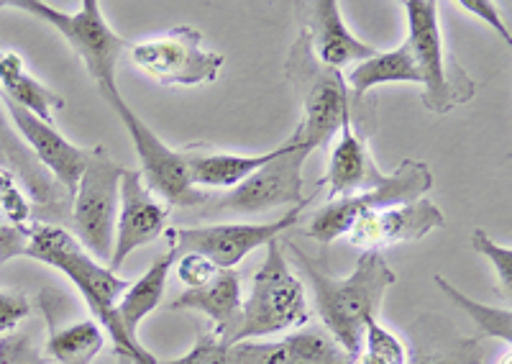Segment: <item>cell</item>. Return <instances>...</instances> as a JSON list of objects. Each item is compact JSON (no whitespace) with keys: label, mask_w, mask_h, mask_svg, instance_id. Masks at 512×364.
Masks as SVG:
<instances>
[{"label":"cell","mask_w":512,"mask_h":364,"mask_svg":"<svg viewBox=\"0 0 512 364\" xmlns=\"http://www.w3.org/2000/svg\"><path fill=\"white\" fill-rule=\"evenodd\" d=\"M0 221H3V218H0Z\"/></svg>","instance_id":"obj_37"},{"label":"cell","mask_w":512,"mask_h":364,"mask_svg":"<svg viewBox=\"0 0 512 364\" xmlns=\"http://www.w3.org/2000/svg\"><path fill=\"white\" fill-rule=\"evenodd\" d=\"M274 341H236L226 344L221 336L205 334L180 359L159 364H272Z\"/></svg>","instance_id":"obj_26"},{"label":"cell","mask_w":512,"mask_h":364,"mask_svg":"<svg viewBox=\"0 0 512 364\" xmlns=\"http://www.w3.org/2000/svg\"><path fill=\"white\" fill-rule=\"evenodd\" d=\"M310 200L305 198L303 203L292 206L287 216L277 218V221H264V224H208V226H190V229H167L164 236L169 241V249H175L177 257L182 254H200V257L210 259L218 270H233L241 265L254 249H262L272 244L274 239H280L285 231L297 226L305 208L310 206Z\"/></svg>","instance_id":"obj_12"},{"label":"cell","mask_w":512,"mask_h":364,"mask_svg":"<svg viewBox=\"0 0 512 364\" xmlns=\"http://www.w3.org/2000/svg\"><path fill=\"white\" fill-rule=\"evenodd\" d=\"M287 247L295 254L297 265L313 288L315 308L323 321L320 326H326L333 339L356 357L364 341V331L369 323L377 321L384 295L395 285V272L384 262L382 252H364L354 272L338 280L320 270L303 249H297V244L287 241Z\"/></svg>","instance_id":"obj_2"},{"label":"cell","mask_w":512,"mask_h":364,"mask_svg":"<svg viewBox=\"0 0 512 364\" xmlns=\"http://www.w3.org/2000/svg\"><path fill=\"white\" fill-rule=\"evenodd\" d=\"M26 257L36 259L41 265L54 267V270L70 277L95 321L113 339L118 357L126 359L128 364H159V359L141 341L126 339V334H123L116 321V303L131 282L118 277L116 272L100 265L98 259L90 257L64 226L31 221Z\"/></svg>","instance_id":"obj_1"},{"label":"cell","mask_w":512,"mask_h":364,"mask_svg":"<svg viewBox=\"0 0 512 364\" xmlns=\"http://www.w3.org/2000/svg\"><path fill=\"white\" fill-rule=\"evenodd\" d=\"M169 311H200L213 321V334L228 339L241 316V282L233 270H221L203 288L185 290L169 303Z\"/></svg>","instance_id":"obj_19"},{"label":"cell","mask_w":512,"mask_h":364,"mask_svg":"<svg viewBox=\"0 0 512 364\" xmlns=\"http://www.w3.org/2000/svg\"><path fill=\"white\" fill-rule=\"evenodd\" d=\"M456 6L464 8L466 13H472L474 18H482L484 24H489L497 31V36H502V42L512 44L510 29H507V24L502 21V13H497L495 3H489V0H459Z\"/></svg>","instance_id":"obj_35"},{"label":"cell","mask_w":512,"mask_h":364,"mask_svg":"<svg viewBox=\"0 0 512 364\" xmlns=\"http://www.w3.org/2000/svg\"><path fill=\"white\" fill-rule=\"evenodd\" d=\"M0 88L3 98L13 100L16 106L26 108L41 121L52 124V116L64 108L62 95L54 93L52 88L41 85L29 70H26L24 59L16 52H0Z\"/></svg>","instance_id":"obj_24"},{"label":"cell","mask_w":512,"mask_h":364,"mask_svg":"<svg viewBox=\"0 0 512 364\" xmlns=\"http://www.w3.org/2000/svg\"><path fill=\"white\" fill-rule=\"evenodd\" d=\"M121 172L123 167L116 165L111 154L98 144L90 149L88 165L82 170L80 182L72 193V236L90 257L98 259L105 267L113 254Z\"/></svg>","instance_id":"obj_7"},{"label":"cell","mask_w":512,"mask_h":364,"mask_svg":"<svg viewBox=\"0 0 512 364\" xmlns=\"http://www.w3.org/2000/svg\"><path fill=\"white\" fill-rule=\"evenodd\" d=\"M0 6L21 8V11L31 13V16L47 21L52 29H57L64 42L72 47V52L82 59V65L90 72L95 85L116 80L118 59L131 44L105 24L98 0H82V8L77 13L57 11L41 0H8Z\"/></svg>","instance_id":"obj_10"},{"label":"cell","mask_w":512,"mask_h":364,"mask_svg":"<svg viewBox=\"0 0 512 364\" xmlns=\"http://www.w3.org/2000/svg\"><path fill=\"white\" fill-rule=\"evenodd\" d=\"M105 347V331L95 318L49 331L47 357L57 364H93Z\"/></svg>","instance_id":"obj_27"},{"label":"cell","mask_w":512,"mask_h":364,"mask_svg":"<svg viewBox=\"0 0 512 364\" xmlns=\"http://www.w3.org/2000/svg\"><path fill=\"white\" fill-rule=\"evenodd\" d=\"M100 95L105 98V103L113 108L121 124L126 126L128 136L134 141V149L139 154L141 162V177H144V185L152 190L157 198L167 200L169 206L177 208H200L205 206L213 195L205 193V190L195 188L190 182V172H187L185 152H177L169 144H164L157 134H154L149 126L141 121V116H136L134 108L128 106L123 100L118 83H103L98 85Z\"/></svg>","instance_id":"obj_6"},{"label":"cell","mask_w":512,"mask_h":364,"mask_svg":"<svg viewBox=\"0 0 512 364\" xmlns=\"http://www.w3.org/2000/svg\"><path fill=\"white\" fill-rule=\"evenodd\" d=\"M285 152V144L277 149H269L264 154H228V152H185L187 172H190V182L195 188H210V190H231L236 185L254 175L256 170H262L267 162L274 157H280Z\"/></svg>","instance_id":"obj_20"},{"label":"cell","mask_w":512,"mask_h":364,"mask_svg":"<svg viewBox=\"0 0 512 364\" xmlns=\"http://www.w3.org/2000/svg\"><path fill=\"white\" fill-rule=\"evenodd\" d=\"M303 8H308V13H300V18H303V31L308 34L313 57L328 70L341 72L346 65H354V62L359 65L379 52L372 44L361 42L351 34L336 0H318Z\"/></svg>","instance_id":"obj_17"},{"label":"cell","mask_w":512,"mask_h":364,"mask_svg":"<svg viewBox=\"0 0 512 364\" xmlns=\"http://www.w3.org/2000/svg\"><path fill=\"white\" fill-rule=\"evenodd\" d=\"M134 65L167 88H198L216 83L226 57L203 49V34L192 26H175L162 36L131 44Z\"/></svg>","instance_id":"obj_11"},{"label":"cell","mask_w":512,"mask_h":364,"mask_svg":"<svg viewBox=\"0 0 512 364\" xmlns=\"http://www.w3.org/2000/svg\"><path fill=\"white\" fill-rule=\"evenodd\" d=\"M308 318V295L303 280L292 275L280 241L274 239L272 244H267V259L251 280L249 295L241 300L239 323L223 341L236 344V341L264 339L295 326H305Z\"/></svg>","instance_id":"obj_4"},{"label":"cell","mask_w":512,"mask_h":364,"mask_svg":"<svg viewBox=\"0 0 512 364\" xmlns=\"http://www.w3.org/2000/svg\"><path fill=\"white\" fill-rule=\"evenodd\" d=\"M31 313L29 298L16 293H0V334H11Z\"/></svg>","instance_id":"obj_33"},{"label":"cell","mask_w":512,"mask_h":364,"mask_svg":"<svg viewBox=\"0 0 512 364\" xmlns=\"http://www.w3.org/2000/svg\"><path fill=\"white\" fill-rule=\"evenodd\" d=\"M354 354L346 352L326 326H303L295 334L274 341L272 364H354Z\"/></svg>","instance_id":"obj_25"},{"label":"cell","mask_w":512,"mask_h":364,"mask_svg":"<svg viewBox=\"0 0 512 364\" xmlns=\"http://www.w3.org/2000/svg\"><path fill=\"white\" fill-rule=\"evenodd\" d=\"M218 267L210 262V259L200 257V254H182L177 259V277L187 285V290L203 288L208 282H213L218 277Z\"/></svg>","instance_id":"obj_32"},{"label":"cell","mask_w":512,"mask_h":364,"mask_svg":"<svg viewBox=\"0 0 512 364\" xmlns=\"http://www.w3.org/2000/svg\"><path fill=\"white\" fill-rule=\"evenodd\" d=\"M354 364H408V352L392 331L372 321L364 331V341Z\"/></svg>","instance_id":"obj_29"},{"label":"cell","mask_w":512,"mask_h":364,"mask_svg":"<svg viewBox=\"0 0 512 364\" xmlns=\"http://www.w3.org/2000/svg\"><path fill=\"white\" fill-rule=\"evenodd\" d=\"M436 280V288L441 290V293H446L448 298L454 300L456 306L461 308V311L469 313V318H472L474 323H477L479 329H482L484 336H492V339H500L505 341V344H510L512 341V313H510V306L505 308H495V306H484V303H479V300H472L469 295L461 293L459 288H454L451 282L446 280V277L436 275L433 277Z\"/></svg>","instance_id":"obj_28"},{"label":"cell","mask_w":512,"mask_h":364,"mask_svg":"<svg viewBox=\"0 0 512 364\" xmlns=\"http://www.w3.org/2000/svg\"><path fill=\"white\" fill-rule=\"evenodd\" d=\"M26 247H29V226L0 221V265H6L8 259L26 257Z\"/></svg>","instance_id":"obj_34"},{"label":"cell","mask_w":512,"mask_h":364,"mask_svg":"<svg viewBox=\"0 0 512 364\" xmlns=\"http://www.w3.org/2000/svg\"><path fill=\"white\" fill-rule=\"evenodd\" d=\"M382 180V172L369 157L367 139L361 131H356L354 118H346L336 136L331 159H328V172L323 185L328 188V198H346L351 193L372 188Z\"/></svg>","instance_id":"obj_18"},{"label":"cell","mask_w":512,"mask_h":364,"mask_svg":"<svg viewBox=\"0 0 512 364\" xmlns=\"http://www.w3.org/2000/svg\"><path fill=\"white\" fill-rule=\"evenodd\" d=\"M310 149L300 141H285V152L246 177L241 185L226 190L221 198H210L205 206L195 208L200 218L210 216H256L280 206L303 203V167Z\"/></svg>","instance_id":"obj_9"},{"label":"cell","mask_w":512,"mask_h":364,"mask_svg":"<svg viewBox=\"0 0 512 364\" xmlns=\"http://www.w3.org/2000/svg\"><path fill=\"white\" fill-rule=\"evenodd\" d=\"M446 224L441 208L428 198H418L413 203L384 208L361 216L351 231L349 241L364 252H382L387 247H395L402 241H420L431 231L441 229Z\"/></svg>","instance_id":"obj_14"},{"label":"cell","mask_w":512,"mask_h":364,"mask_svg":"<svg viewBox=\"0 0 512 364\" xmlns=\"http://www.w3.org/2000/svg\"><path fill=\"white\" fill-rule=\"evenodd\" d=\"M3 106H6L11 124L18 129L24 144L36 157V162H39V165L57 180V185H62L72 198L77 182H80L82 177V170L88 165L90 149H82L77 147V144H72L70 139H64V136L54 129V124L41 121V118H36L34 113H29L26 108L16 106L13 100L3 98Z\"/></svg>","instance_id":"obj_15"},{"label":"cell","mask_w":512,"mask_h":364,"mask_svg":"<svg viewBox=\"0 0 512 364\" xmlns=\"http://www.w3.org/2000/svg\"><path fill=\"white\" fill-rule=\"evenodd\" d=\"M47 352L31 331H11L0 339V364H47Z\"/></svg>","instance_id":"obj_31"},{"label":"cell","mask_w":512,"mask_h":364,"mask_svg":"<svg viewBox=\"0 0 512 364\" xmlns=\"http://www.w3.org/2000/svg\"><path fill=\"white\" fill-rule=\"evenodd\" d=\"M11 188H16V177L11 175V172H6V170H0V200L6 198V193Z\"/></svg>","instance_id":"obj_36"},{"label":"cell","mask_w":512,"mask_h":364,"mask_svg":"<svg viewBox=\"0 0 512 364\" xmlns=\"http://www.w3.org/2000/svg\"><path fill=\"white\" fill-rule=\"evenodd\" d=\"M431 188V167L413 157L402 159L400 167L392 175H382V180L372 185V188L361 190V193H351L346 198L328 200L326 206L315 213L308 229H303V234L320 241V244H333L336 239L349 234L351 226L361 216L384 211V208L392 206H402V203H413V200L423 198Z\"/></svg>","instance_id":"obj_8"},{"label":"cell","mask_w":512,"mask_h":364,"mask_svg":"<svg viewBox=\"0 0 512 364\" xmlns=\"http://www.w3.org/2000/svg\"><path fill=\"white\" fill-rule=\"evenodd\" d=\"M0 170L11 172L13 177L24 180L26 190L34 195V208L41 224H62L70 221L67 203H72L70 193L57 185L52 175L36 162L24 139H18L11 131V118L0 106Z\"/></svg>","instance_id":"obj_16"},{"label":"cell","mask_w":512,"mask_h":364,"mask_svg":"<svg viewBox=\"0 0 512 364\" xmlns=\"http://www.w3.org/2000/svg\"><path fill=\"white\" fill-rule=\"evenodd\" d=\"M169 206L144 185L139 170L121 172V190H118V218L116 236H113V254L108 270L118 272L136 249L152 244L154 239L169 229Z\"/></svg>","instance_id":"obj_13"},{"label":"cell","mask_w":512,"mask_h":364,"mask_svg":"<svg viewBox=\"0 0 512 364\" xmlns=\"http://www.w3.org/2000/svg\"><path fill=\"white\" fill-rule=\"evenodd\" d=\"M413 331H420V336L408 364H482L484 347L479 339H464L443 318H436V323L418 318Z\"/></svg>","instance_id":"obj_22"},{"label":"cell","mask_w":512,"mask_h":364,"mask_svg":"<svg viewBox=\"0 0 512 364\" xmlns=\"http://www.w3.org/2000/svg\"><path fill=\"white\" fill-rule=\"evenodd\" d=\"M472 247L477 249L482 257H487L489 262H492L497 282H500V290L505 293V298L510 300L512 298V249L497 244V241L482 229H477L472 234Z\"/></svg>","instance_id":"obj_30"},{"label":"cell","mask_w":512,"mask_h":364,"mask_svg":"<svg viewBox=\"0 0 512 364\" xmlns=\"http://www.w3.org/2000/svg\"><path fill=\"white\" fill-rule=\"evenodd\" d=\"M408 13V39L415 72L423 85V106L431 113L446 116L451 108L472 100L477 85L469 80L464 70L448 62L443 49L441 21H438V3L433 0H405L402 3Z\"/></svg>","instance_id":"obj_5"},{"label":"cell","mask_w":512,"mask_h":364,"mask_svg":"<svg viewBox=\"0 0 512 364\" xmlns=\"http://www.w3.org/2000/svg\"><path fill=\"white\" fill-rule=\"evenodd\" d=\"M346 90H349L351 106H354L356 116V103L361 108V100L377 85H390V83H413L420 85V77L415 72L413 57H410V49L405 47V42L400 47L390 49V52H377L374 57L364 59L359 65H354V70L344 77Z\"/></svg>","instance_id":"obj_23"},{"label":"cell","mask_w":512,"mask_h":364,"mask_svg":"<svg viewBox=\"0 0 512 364\" xmlns=\"http://www.w3.org/2000/svg\"><path fill=\"white\" fill-rule=\"evenodd\" d=\"M177 259L180 257L175 254V249H169L167 254H162V257L139 277V280L131 282L126 293L121 295V300L116 303V321L118 326H121L123 334H126V339L139 341L141 321L162 303L164 290H167L169 272H172Z\"/></svg>","instance_id":"obj_21"},{"label":"cell","mask_w":512,"mask_h":364,"mask_svg":"<svg viewBox=\"0 0 512 364\" xmlns=\"http://www.w3.org/2000/svg\"><path fill=\"white\" fill-rule=\"evenodd\" d=\"M285 72L303 103V121L290 139L305 144L310 152L328 147L346 118H354L344 75L320 65L313 57L308 34L303 29L287 54Z\"/></svg>","instance_id":"obj_3"}]
</instances>
